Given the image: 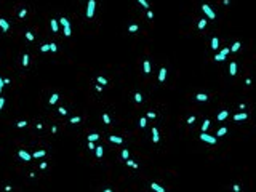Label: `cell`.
Instances as JSON below:
<instances>
[{
    "instance_id": "cell-7",
    "label": "cell",
    "mask_w": 256,
    "mask_h": 192,
    "mask_svg": "<svg viewBox=\"0 0 256 192\" xmlns=\"http://www.w3.org/2000/svg\"><path fill=\"white\" fill-rule=\"evenodd\" d=\"M246 119H248V114H245V112H240V114L234 115V120L235 122H242V120H246Z\"/></svg>"
},
{
    "instance_id": "cell-17",
    "label": "cell",
    "mask_w": 256,
    "mask_h": 192,
    "mask_svg": "<svg viewBox=\"0 0 256 192\" xmlns=\"http://www.w3.org/2000/svg\"><path fill=\"white\" fill-rule=\"evenodd\" d=\"M218 46H219V38L213 37L211 38V48H213V50H218Z\"/></svg>"
},
{
    "instance_id": "cell-32",
    "label": "cell",
    "mask_w": 256,
    "mask_h": 192,
    "mask_svg": "<svg viewBox=\"0 0 256 192\" xmlns=\"http://www.w3.org/2000/svg\"><path fill=\"white\" fill-rule=\"evenodd\" d=\"M134 101H136V103H141V101H142L141 93H134Z\"/></svg>"
},
{
    "instance_id": "cell-45",
    "label": "cell",
    "mask_w": 256,
    "mask_h": 192,
    "mask_svg": "<svg viewBox=\"0 0 256 192\" xmlns=\"http://www.w3.org/2000/svg\"><path fill=\"white\" fill-rule=\"evenodd\" d=\"M88 149H96V146H94V142H91V141H88Z\"/></svg>"
},
{
    "instance_id": "cell-34",
    "label": "cell",
    "mask_w": 256,
    "mask_h": 192,
    "mask_svg": "<svg viewBox=\"0 0 256 192\" xmlns=\"http://www.w3.org/2000/svg\"><path fill=\"white\" fill-rule=\"evenodd\" d=\"M127 165L128 167H133V168H138V163L133 162V160H127Z\"/></svg>"
},
{
    "instance_id": "cell-46",
    "label": "cell",
    "mask_w": 256,
    "mask_h": 192,
    "mask_svg": "<svg viewBox=\"0 0 256 192\" xmlns=\"http://www.w3.org/2000/svg\"><path fill=\"white\" fill-rule=\"evenodd\" d=\"M3 106H5V98H0V111L3 109Z\"/></svg>"
},
{
    "instance_id": "cell-15",
    "label": "cell",
    "mask_w": 256,
    "mask_h": 192,
    "mask_svg": "<svg viewBox=\"0 0 256 192\" xmlns=\"http://www.w3.org/2000/svg\"><path fill=\"white\" fill-rule=\"evenodd\" d=\"M45 154H46L45 151H35L32 154V159H42V157H45Z\"/></svg>"
},
{
    "instance_id": "cell-24",
    "label": "cell",
    "mask_w": 256,
    "mask_h": 192,
    "mask_svg": "<svg viewBox=\"0 0 256 192\" xmlns=\"http://www.w3.org/2000/svg\"><path fill=\"white\" fill-rule=\"evenodd\" d=\"M58 99H59V94H58V93H53V94H51V98H50V104H55Z\"/></svg>"
},
{
    "instance_id": "cell-22",
    "label": "cell",
    "mask_w": 256,
    "mask_h": 192,
    "mask_svg": "<svg viewBox=\"0 0 256 192\" xmlns=\"http://www.w3.org/2000/svg\"><path fill=\"white\" fill-rule=\"evenodd\" d=\"M226 133H227V128H226V126H221L218 131H216V136H224Z\"/></svg>"
},
{
    "instance_id": "cell-13",
    "label": "cell",
    "mask_w": 256,
    "mask_h": 192,
    "mask_svg": "<svg viewBox=\"0 0 256 192\" xmlns=\"http://www.w3.org/2000/svg\"><path fill=\"white\" fill-rule=\"evenodd\" d=\"M195 99H197V101L205 103V101H208V94H205V93H198V94H195Z\"/></svg>"
},
{
    "instance_id": "cell-42",
    "label": "cell",
    "mask_w": 256,
    "mask_h": 192,
    "mask_svg": "<svg viewBox=\"0 0 256 192\" xmlns=\"http://www.w3.org/2000/svg\"><path fill=\"white\" fill-rule=\"evenodd\" d=\"M58 111H59V114H61V115H66V114H67V109H64V107H59Z\"/></svg>"
},
{
    "instance_id": "cell-1",
    "label": "cell",
    "mask_w": 256,
    "mask_h": 192,
    "mask_svg": "<svg viewBox=\"0 0 256 192\" xmlns=\"http://www.w3.org/2000/svg\"><path fill=\"white\" fill-rule=\"evenodd\" d=\"M59 24L64 27V35H66V37H71L72 32H71V23H69V19H67V18H61V19H59Z\"/></svg>"
},
{
    "instance_id": "cell-10",
    "label": "cell",
    "mask_w": 256,
    "mask_h": 192,
    "mask_svg": "<svg viewBox=\"0 0 256 192\" xmlns=\"http://www.w3.org/2000/svg\"><path fill=\"white\" fill-rule=\"evenodd\" d=\"M109 141H111V142H115V144H122V142H123V139L120 138V136H115V134H111V136H109Z\"/></svg>"
},
{
    "instance_id": "cell-23",
    "label": "cell",
    "mask_w": 256,
    "mask_h": 192,
    "mask_svg": "<svg viewBox=\"0 0 256 192\" xmlns=\"http://www.w3.org/2000/svg\"><path fill=\"white\" fill-rule=\"evenodd\" d=\"M208 126H210V120H203V123H202V133L207 131Z\"/></svg>"
},
{
    "instance_id": "cell-44",
    "label": "cell",
    "mask_w": 256,
    "mask_h": 192,
    "mask_svg": "<svg viewBox=\"0 0 256 192\" xmlns=\"http://www.w3.org/2000/svg\"><path fill=\"white\" fill-rule=\"evenodd\" d=\"M147 119H155V112H147Z\"/></svg>"
},
{
    "instance_id": "cell-25",
    "label": "cell",
    "mask_w": 256,
    "mask_h": 192,
    "mask_svg": "<svg viewBox=\"0 0 256 192\" xmlns=\"http://www.w3.org/2000/svg\"><path fill=\"white\" fill-rule=\"evenodd\" d=\"M144 72H146V74H150V64H149V61H144Z\"/></svg>"
},
{
    "instance_id": "cell-50",
    "label": "cell",
    "mask_w": 256,
    "mask_h": 192,
    "mask_svg": "<svg viewBox=\"0 0 256 192\" xmlns=\"http://www.w3.org/2000/svg\"><path fill=\"white\" fill-rule=\"evenodd\" d=\"M3 83L8 85V83H11V80H10V78H3Z\"/></svg>"
},
{
    "instance_id": "cell-6",
    "label": "cell",
    "mask_w": 256,
    "mask_h": 192,
    "mask_svg": "<svg viewBox=\"0 0 256 192\" xmlns=\"http://www.w3.org/2000/svg\"><path fill=\"white\" fill-rule=\"evenodd\" d=\"M18 155H19V159L24 160V162H29V160H32V155L29 154V152H26V151H19Z\"/></svg>"
},
{
    "instance_id": "cell-29",
    "label": "cell",
    "mask_w": 256,
    "mask_h": 192,
    "mask_svg": "<svg viewBox=\"0 0 256 192\" xmlns=\"http://www.w3.org/2000/svg\"><path fill=\"white\" fill-rule=\"evenodd\" d=\"M27 64H29V55H24V56H23V66L26 67Z\"/></svg>"
},
{
    "instance_id": "cell-14",
    "label": "cell",
    "mask_w": 256,
    "mask_h": 192,
    "mask_svg": "<svg viewBox=\"0 0 256 192\" xmlns=\"http://www.w3.org/2000/svg\"><path fill=\"white\" fill-rule=\"evenodd\" d=\"M50 26H51V30H53V32H58V30H59V24H58V21H56V19H51Z\"/></svg>"
},
{
    "instance_id": "cell-31",
    "label": "cell",
    "mask_w": 256,
    "mask_h": 192,
    "mask_svg": "<svg viewBox=\"0 0 256 192\" xmlns=\"http://www.w3.org/2000/svg\"><path fill=\"white\" fill-rule=\"evenodd\" d=\"M128 155H130V152H128L127 149H123V151H122V159H123V160H128Z\"/></svg>"
},
{
    "instance_id": "cell-36",
    "label": "cell",
    "mask_w": 256,
    "mask_h": 192,
    "mask_svg": "<svg viewBox=\"0 0 256 192\" xmlns=\"http://www.w3.org/2000/svg\"><path fill=\"white\" fill-rule=\"evenodd\" d=\"M26 38H27L29 42H32L34 40V34L32 32H26Z\"/></svg>"
},
{
    "instance_id": "cell-26",
    "label": "cell",
    "mask_w": 256,
    "mask_h": 192,
    "mask_svg": "<svg viewBox=\"0 0 256 192\" xmlns=\"http://www.w3.org/2000/svg\"><path fill=\"white\" fill-rule=\"evenodd\" d=\"M103 120H104V123H106V125H109V123H111V117H109V114H103Z\"/></svg>"
},
{
    "instance_id": "cell-52",
    "label": "cell",
    "mask_w": 256,
    "mask_h": 192,
    "mask_svg": "<svg viewBox=\"0 0 256 192\" xmlns=\"http://www.w3.org/2000/svg\"><path fill=\"white\" fill-rule=\"evenodd\" d=\"M103 192H112V190H111V189H106V190H103Z\"/></svg>"
},
{
    "instance_id": "cell-19",
    "label": "cell",
    "mask_w": 256,
    "mask_h": 192,
    "mask_svg": "<svg viewBox=\"0 0 256 192\" xmlns=\"http://www.w3.org/2000/svg\"><path fill=\"white\" fill-rule=\"evenodd\" d=\"M94 151H96V157H98V159H101V157H103V154H104V149H103V146H96V149H94Z\"/></svg>"
},
{
    "instance_id": "cell-38",
    "label": "cell",
    "mask_w": 256,
    "mask_h": 192,
    "mask_svg": "<svg viewBox=\"0 0 256 192\" xmlns=\"http://www.w3.org/2000/svg\"><path fill=\"white\" fill-rule=\"evenodd\" d=\"M79 122H80V117H72V119H71V123H72V125L79 123Z\"/></svg>"
},
{
    "instance_id": "cell-30",
    "label": "cell",
    "mask_w": 256,
    "mask_h": 192,
    "mask_svg": "<svg viewBox=\"0 0 256 192\" xmlns=\"http://www.w3.org/2000/svg\"><path fill=\"white\" fill-rule=\"evenodd\" d=\"M139 125L144 128V126L147 125V117H142V119H139Z\"/></svg>"
},
{
    "instance_id": "cell-12",
    "label": "cell",
    "mask_w": 256,
    "mask_h": 192,
    "mask_svg": "<svg viewBox=\"0 0 256 192\" xmlns=\"http://www.w3.org/2000/svg\"><path fill=\"white\" fill-rule=\"evenodd\" d=\"M150 189H154L155 192H165V189L160 184H157V182H150Z\"/></svg>"
},
{
    "instance_id": "cell-37",
    "label": "cell",
    "mask_w": 256,
    "mask_h": 192,
    "mask_svg": "<svg viewBox=\"0 0 256 192\" xmlns=\"http://www.w3.org/2000/svg\"><path fill=\"white\" fill-rule=\"evenodd\" d=\"M16 125H18V128H24V126L27 125V122H26V120H21V122H18Z\"/></svg>"
},
{
    "instance_id": "cell-18",
    "label": "cell",
    "mask_w": 256,
    "mask_h": 192,
    "mask_svg": "<svg viewBox=\"0 0 256 192\" xmlns=\"http://www.w3.org/2000/svg\"><path fill=\"white\" fill-rule=\"evenodd\" d=\"M152 139H154V142H159V141H160L159 130H157V128H152Z\"/></svg>"
},
{
    "instance_id": "cell-20",
    "label": "cell",
    "mask_w": 256,
    "mask_h": 192,
    "mask_svg": "<svg viewBox=\"0 0 256 192\" xmlns=\"http://www.w3.org/2000/svg\"><path fill=\"white\" fill-rule=\"evenodd\" d=\"M240 46H242V43H240V42H234V45L231 46V51H234V53H235V51L240 50Z\"/></svg>"
},
{
    "instance_id": "cell-5",
    "label": "cell",
    "mask_w": 256,
    "mask_h": 192,
    "mask_svg": "<svg viewBox=\"0 0 256 192\" xmlns=\"http://www.w3.org/2000/svg\"><path fill=\"white\" fill-rule=\"evenodd\" d=\"M229 51H231V48H223V50H221V53H218V55L215 56V61H218V63H219V61H224L226 56L229 55Z\"/></svg>"
},
{
    "instance_id": "cell-11",
    "label": "cell",
    "mask_w": 256,
    "mask_h": 192,
    "mask_svg": "<svg viewBox=\"0 0 256 192\" xmlns=\"http://www.w3.org/2000/svg\"><path fill=\"white\" fill-rule=\"evenodd\" d=\"M229 74H231V75H235L237 74V63H234V61L229 64Z\"/></svg>"
},
{
    "instance_id": "cell-2",
    "label": "cell",
    "mask_w": 256,
    "mask_h": 192,
    "mask_svg": "<svg viewBox=\"0 0 256 192\" xmlns=\"http://www.w3.org/2000/svg\"><path fill=\"white\" fill-rule=\"evenodd\" d=\"M202 10H203V13H205V15L208 16V19H215V18H216V13H215L213 10H211V7H210V5L203 3V5H202Z\"/></svg>"
},
{
    "instance_id": "cell-48",
    "label": "cell",
    "mask_w": 256,
    "mask_h": 192,
    "mask_svg": "<svg viewBox=\"0 0 256 192\" xmlns=\"http://www.w3.org/2000/svg\"><path fill=\"white\" fill-rule=\"evenodd\" d=\"M152 18H154V13L149 10V11H147V19H152Z\"/></svg>"
},
{
    "instance_id": "cell-21",
    "label": "cell",
    "mask_w": 256,
    "mask_h": 192,
    "mask_svg": "<svg viewBox=\"0 0 256 192\" xmlns=\"http://www.w3.org/2000/svg\"><path fill=\"white\" fill-rule=\"evenodd\" d=\"M98 139H99V134H98V133H91V134H88V141L94 142V141H98Z\"/></svg>"
},
{
    "instance_id": "cell-43",
    "label": "cell",
    "mask_w": 256,
    "mask_h": 192,
    "mask_svg": "<svg viewBox=\"0 0 256 192\" xmlns=\"http://www.w3.org/2000/svg\"><path fill=\"white\" fill-rule=\"evenodd\" d=\"M50 50H51V51H58V46H56V43H50Z\"/></svg>"
},
{
    "instance_id": "cell-27",
    "label": "cell",
    "mask_w": 256,
    "mask_h": 192,
    "mask_svg": "<svg viewBox=\"0 0 256 192\" xmlns=\"http://www.w3.org/2000/svg\"><path fill=\"white\" fill-rule=\"evenodd\" d=\"M96 80H98V83H101V85H107V80H106L104 77H101V75H99Z\"/></svg>"
},
{
    "instance_id": "cell-28",
    "label": "cell",
    "mask_w": 256,
    "mask_h": 192,
    "mask_svg": "<svg viewBox=\"0 0 256 192\" xmlns=\"http://www.w3.org/2000/svg\"><path fill=\"white\" fill-rule=\"evenodd\" d=\"M198 29H203V27H205V26H207V19H200V21H198Z\"/></svg>"
},
{
    "instance_id": "cell-16",
    "label": "cell",
    "mask_w": 256,
    "mask_h": 192,
    "mask_svg": "<svg viewBox=\"0 0 256 192\" xmlns=\"http://www.w3.org/2000/svg\"><path fill=\"white\" fill-rule=\"evenodd\" d=\"M227 115H229V112H227V111H221L219 114H218V120H219V122H223V120L227 119Z\"/></svg>"
},
{
    "instance_id": "cell-40",
    "label": "cell",
    "mask_w": 256,
    "mask_h": 192,
    "mask_svg": "<svg viewBox=\"0 0 256 192\" xmlns=\"http://www.w3.org/2000/svg\"><path fill=\"white\" fill-rule=\"evenodd\" d=\"M26 15H27V10H26V8H23V10L19 11V18H24Z\"/></svg>"
},
{
    "instance_id": "cell-39",
    "label": "cell",
    "mask_w": 256,
    "mask_h": 192,
    "mask_svg": "<svg viewBox=\"0 0 256 192\" xmlns=\"http://www.w3.org/2000/svg\"><path fill=\"white\" fill-rule=\"evenodd\" d=\"M138 2L141 3V7H144V8H149V3H147L146 0H138Z\"/></svg>"
},
{
    "instance_id": "cell-8",
    "label": "cell",
    "mask_w": 256,
    "mask_h": 192,
    "mask_svg": "<svg viewBox=\"0 0 256 192\" xmlns=\"http://www.w3.org/2000/svg\"><path fill=\"white\" fill-rule=\"evenodd\" d=\"M0 29H2L3 32H8V29H10V24H8L7 19H2V18H0Z\"/></svg>"
},
{
    "instance_id": "cell-3",
    "label": "cell",
    "mask_w": 256,
    "mask_h": 192,
    "mask_svg": "<svg viewBox=\"0 0 256 192\" xmlns=\"http://www.w3.org/2000/svg\"><path fill=\"white\" fill-rule=\"evenodd\" d=\"M94 7H96V2L94 0H88V5H86V18H93Z\"/></svg>"
},
{
    "instance_id": "cell-9",
    "label": "cell",
    "mask_w": 256,
    "mask_h": 192,
    "mask_svg": "<svg viewBox=\"0 0 256 192\" xmlns=\"http://www.w3.org/2000/svg\"><path fill=\"white\" fill-rule=\"evenodd\" d=\"M165 78H167V69L162 67V69H160V72H159V82H160V83H163Z\"/></svg>"
},
{
    "instance_id": "cell-4",
    "label": "cell",
    "mask_w": 256,
    "mask_h": 192,
    "mask_svg": "<svg viewBox=\"0 0 256 192\" xmlns=\"http://www.w3.org/2000/svg\"><path fill=\"white\" fill-rule=\"evenodd\" d=\"M200 139H202V141H205V142H208V144H216V138L211 136V134H208L207 131L200 134Z\"/></svg>"
},
{
    "instance_id": "cell-49",
    "label": "cell",
    "mask_w": 256,
    "mask_h": 192,
    "mask_svg": "<svg viewBox=\"0 0 256 192\" xmlns=\"http://www.w3.org/2000/svg\"><path fill=\"white\" fill-rule=\"evenodd\" d=\"M3 85H5V83H3V78L0 77V93H2V88H3Z\"/></svg>"
},
{
    "instance_id": "cell-41",
    "label": "cell",
    "mask_w": 256,
    "mask_h": 192,
    "mask_svg": "<svg viewBox=\"0 0 256 192\" xmlns=\"http://www.w3.org/2000/svg\"><path fill=\"white\" fill-rule=\"evenodd\" d=\"M194 122H195V115H190L189 119H187V123H189V125H192Z\"/></svg>"
},
{
    "instance_id": "cell-35",
    "label": "cell",
    "mask_w": 256,
    "mask_h": 192,
    "mask_svg": "<svg viewBox=\"0 0 256 192\" xmlns=\"http://www.w3.org/2000/svg\"><path fill=\"white\" fill-rule=\"evenodd\" d=\"M128 30H130V32H138V26H136V24H131V26L128 27Z\"/></svg>"
},
{
    "instance_id": "cell-47",
    "label": "cell",
    "mask_w": 256,
    "mask_h": 192,
    "mask_svg": "<svg viewBox=\"0 0 256 192\" xmlns=\"http://www.w3.org/2000/svg\"><path fill=\"white\" fill-rule=\"evenodd\" d=\"M232 189H234V192H240V186H238V184H234Z\"/></svg>"
},
{
    "instance_id": "cell-33",
    "label": "cell",
    "mask_w": 256,
    "mask_h": 192,
    "mask_svg": "<svg viewBox=\"0 0 256 192\" xmlns=\"http://www.w3.org/2000/svg\"><path fill=\"white\" fill-rule=\"evenodd\" d=\"M40 50L43 51V53H45V51H50V43H45V45H42Z\"/></svg>"
},
{
    "instance_id": "cell-51",
    "label": "cell",
    "mask_w": 256,
    "mask_h": 192,
    "mask_svg": "<svg viewBox=\"0 0 256 192\" xmlns=\"http://www.w3.org/2000/svg\"><path fill=\"white\" fill-rule=\"evenodd\" d=\"M40 168L45 170V168H46V162H42V163H40Z\"/></svg>"
}]
</instances>
